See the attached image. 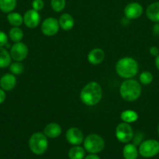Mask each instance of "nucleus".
Returning <instances> with one entry per match:
<instances>
[{
  "label": "nucleus",
  "mask_w": 159,
  "mask_h": 159,
  "mask_svg": "<svg viewBox=\"0 0 159 159\" xmlns=\"http://www.w3.org/2000/svg\"><path fill=\"white\" fill-rule=\"evenodd\" d=\"M80 97L83 103L85 105H96L102 97V89L101 85L96 82H89L81 90Z\"/></svg>",
  "instance_id": "obj_1"
},
{
  "label": "nucleus",
  "mask_w": 159,
  "mask_h": 159,
  "mask_svg": "<svg viewBox=\"0 0 159 159\" xmlns=\"http://www.w3.org/2000/svg\"><path fill=\"white\" fill-rule=\"evenodd\" d=\"M138 64L135 59L129 57L119 59L115 65L117 74L124 79H131L138 72Z\"/></svg>",
  "instance_id": "obj_2"
},
{
  "label": "nucleus",
  "mask_w": 159,
  "mask_h": 159,
  "mask_svg": "<svg viewBox=\"0 0 159 159\" xmlns=\"http://www.w3.org/2000/svg\"><path fill=\"white\" fill-rule=\"evenodd\" d=\"M141 94V86L137 81L134 79H126L120 86V95L126 101L136 100Z\"/></svg>",
  "instance_id": "obj_3"
},
{
  "label": "nucleus",
  "mask_w": 159,
  "mask_h": 159,
  "mask_svg": "<svg viewBox=\"0 0 159 159\" xmlns=\"http://www.w3.org/2000/svg\"><path fill=\"white\" fill-rule=\"evenodd\" d=\"M48 145V139L45 134L37 132L33 134L29 139V148L35 155H40L45 153Z\"/></svg>",
  "instance_id": "obj_4"
},
{
  "label": "nucleus",
  "mask_w": 159,
  "mask_h": 159,
  "mask_svg": "<svg viewBox=\"0 0 159 159\" xmlns=\"http://www.w3.org/2000/svg\"><path fill=\"white\" fill-rule=\"evenodd\" d=\"M84 147L89 153H99L104 148V141L100 135L91 134L84 140Z\"/></svg>",
  "instance_id": "obj_5"
},
{
  "label": "nucleus",
  "mask_w": 159,
  "mask_h": 159,
  "mask_svg": "<svg viewBox=\"0 0 159 159\" xmlns=\"http://www.w3.org/2000/svg\"><path fill=\"white\" fill-rule=\"evenodd\" d=\"M139 153L143 158H152L159 153V142L156 140L149 139L140 144Z\"/></svg>",
  "instance_id": "obj_6"
},
{
  "label": "nucleus",
  "mask_w": 159,
  "mask_h": 159,
  "mask_svg": "<svg viewBox=\"0 0 159 159\" xmlns=\"http://www.w3.org/2000/svg\"><path fill=\"white\" fill-rule=\"evenodd\" d=\"M115 136L121 143H128L132 139L133 130L128 123H121L115 130Z\"/></svg>",
  "instance_id": "obj_7"
},
{
  "label": "nucleus",
  "mask_w": 159,
  "mask_h": 159,
  "mask_svg": "<svg viewBox=\"0 0 159 159\" xmlns=\"http://www.w3.org/2000/svg\"><path fill=\"white\" fill-rule=\"evenodd\" d=\"M28 54V48L23 42H17L12 46L10 50V56L16 61L24 60Z\"/></svg>",
  "instance_id": "obj_8"
},
{
  "label": "nucleus",
  "mask_w": 159,
  "mask_h": 159,
  "mask_svg": "<svg viewBox=\"0 0 159 159\" xmlns=\"http://www.w3.org/2000/svg\"><path fill=\"white\" fill-rule=\"evenodd\" d=\"M59 23L56 19L48 17L45 19L41 25V31L45 35L53 36L59 31Z\"/></svg>",
  "instance_id": "obj_9"
},
{
  "label": "nucleus",
  "mask_w": 159,
  "mask_h": 159,
  "mask_svg": "<svg viewBox=\"0 0 159 159\" xmlns=\"http://www.w3.org/2000/svg\"><path fill=\"white\" fill-rule=\"evenodd\" d=\"M143 13V7L138 2H130L125 7L124 14L129 20H134L140 16Z\"/></svg>",
  "instance_id": "obj_10"
},
{
  "label": "nucleus",
  "mask_w": 159,
  "mask_h": 159,
  "mask_svg": "<svg viewBox=\"0 0 159 159\" xmlns=\"http://www.w3.org/2000/svg\"><path fill=\"white\" fill-rule=\"evenodd\" d=\"M41 17L38 11L34 9H29L23 16V23L27 27L35 28L40 23Z\"/></svg>",
  "instance_id": "obj_11"
},
{
  "label": "nucleus",
  "mask_w": 159,
  "mask_h": 159,
  "mask_svg": "<svg viewBox=\"0 0 159 159\" xmlns=\"http://www.w3.org/2000/svg\"><path fill=\"white\" fill-rule=\"evenodd\" d=\"M67 141L73 145H78L84 141V134L80 129L71 127L66 131L65 134Z\"/></svg>",
  "instance_id": "obj_12"
},
{
  "label": "nucleus",
  "mask_w": 159,
  "mask_h": 159,
  "mask_svg": "<svg viewBox=\"0 0 159 159\" xmlns=\"http://www.w3.org/2000/svg\"><path fill=\"white\" fill-rule=\"evenodd\" d=\"M146 15L151 21L159 23V2H154L147 6Z\"/></svg>",
  "instance_id": "obj_13"
},
{
  "label": "nucleus",
  "mask_w": 159,
  "mask_h": 159,
  "mask_svg": "<svg viewBox=\"0 0 159 159\" xmlns=\"http://www.w3.org/2000/svg\"><path fill=\"white\" fill-rule=\"evenodd\" d=\"M88 61L91 65H98L104 59V52L100 48H94L89 52L87 56Z\"/></svg>",
  "instance_id": "obj_14"
},
{
  "label": "nucleus",
  "mask_w": 159,
  "mask_h": 159,
  "mask_svg": "<svg viewBox=\"0 0 159 159\" xmlns=\"http://www.w3.org/2000/svg\"><path fill=\"white\" fill-rule=\"evenodd\" d=\"M17 79L13 74H6L0 79V86L3 90L9 91L15 87Z\"/></svg>",
  "instance_id": "obj_15"
},
{
  "label": "nucleus",
  "mask_w": 159,
  "mask_h": 159,
  "mask_svg": "<svg viewBox=\"0 0 159 159\" xmlns=\"http://www.w3.org/2000/svg\"><path fill=\"white\" fill-rule=\"evenodd\" d=\"M62 133L61 127L56 123H51L48 124L44 129V134L46 137L50 138H58Z\"/></svg>",
  "instance_id": "obj_16"
},
{
  "label": "nucleus",
  "mask_w": 159,
  "mask_h": 159,
  "mask_svg": "<svg viewBox=\"0 0 159 159\" xmlns=\"http://www.w3.org/2000/svg\"><path fill=\"white\" fill-rule=\"evenodd\" d=\"M59 26L64 30H70L74 26V19L70 14L64 13L59 17Z\"/></svg>",
  "instance_id": "obj_17"
},
{
  "label": "nucleus",
  "mask_w": 159,
  "mask_h": 159,
  "mask_svg": "<svg viewBox=\"0 0 159 159\" xmlns=\"http://www.w3.org/2000/svg\"><path fill=\"white\" fill-rule=\"evenodd\" d=\"M123 154L125 159H137L138 156V151L133 144H128L123 148Z\"/></svg>",
  "instance_id": "obj_18"
},
{
  "label": "nucleus",
  "mask_w": 159,
  "mask_h": 159,
  "mask_svg": "<svg viewBox=\"0 0 159 159\" xmlns=\"http://www.w3.org/2000/svg\"><path fill=\"white\" fill-rule=\"evenodd\" d=\"M11 63L10 54L7 50L0 47V68H4L9 66Z\"/></svg>",
  "instance_id": "obj_19"
},
{
  "label": "nucleus",
  "mask_w": 159,
  "mask_h": 159,
  "mask_svg": "<svg viewBox=\"0 0 159 159\" xmlns=\"http://www.w3.org/2000/svg\"><path fill=\"white\" fill-rule=\"evenodd\" d=\"M85 155V151L80 146H74L69 151V158L70 159H83Z\"/></svg>",
  "instance_id": "obj_20"
},
{
  "label": "nucleus",
  "mask_w": 159,
  "mask_h": 159,
  "mask_svg": "<svg viewBox=\"0 0 159 159\" xmlns=\"http://www.w3.org/2000/svg\"><path fill=\"white\" fill-rule=\"evenodd\" d=\"M17 6V0H0V9L3 12H11Z\"/></svg>",
  "instance_id": "obj_21"
},
{
  "label": "nucleus",
  "mask_w": 159,
  "mask_h": 159,
  "mask_svg": "<svg viewBox=\"0 0 159 159\" xmlns=\"http://www.w3.org/2000/svg\"><path fill=\"white\" fill-rule=\"evenodd\" d=\"M7 20L11 25L14 26H19L23 23V17L18 12H9Z\"/></svg>",
  "instance_id": "obj_22"
},
{
  "label": "nucleus",
  "mask_w": 159,
  "mask_h": 159,
  "mask_svg": "<svg viewBox=\"0 0 159 159\" xmlns=\"http://www.w3.org/2000/svg\"><path fill=\"white\" fill-rule=\"evenodd\" d=\"M138 118V115L132 110H126L121 113V119L125 123H132L136 121Z\"/></svg>",
  "instance_id": "obj_23"
},
{
  "label": "nucleus",
  "mask_w": 159,
  "mask_h": 159,
  "mask_svg": "<svg viewBox=\"0 0 159 159\" xmlns=\"http://www.w3.org/2000/svg\"><path fill=\"white\" fill-rule=\"evenodd\" d=\"M9 36L12 41L17 43V42H20L23 39V33L21 29L18 28L17 26H15L9 30Z\"/></svg>",
  "instance_id": "obj_24"
},
{
  "label": "nucleus",
  "mask_w": 159,
  "mask_h": 159,
  "mask_svg": "<svg viewBox=\"0 0 159 159\" xmlns=\"http://www.w3.org/2000/svg\"><path fill=\"white\" fill-rule=\"evenodd\" d=\"M51 6L55 12H61L65 6V0H51Z\"/></svg>",
  "instance_id": "obj_25"
},
{
  "label": "nucleus",
  "mask_w": 159,
  "mask_h": 159,
  "mask_svg": "<svg viewBox=\"0 0 159 159\" xmlns=\"http://www.w3.org/2000/svg\"><path fill=\"white\" fill-rule=\"evenodd\" d=\"M9 70L13 75H20L23 71V65L20 61H16L9 65Z\"/></svg>",
  "instance_id": "obj_26"
},
{
  "label": "nucleus",
  "mask_w": 159,
  "mask_h": 159,
  "mask_svg": "<svg viewBox=\"0 0 159 159\" xmlns=\"http://www.w3.org/2000/svg\"><path fill=\"white\" fill-rule=\"evenodd\" d=\"M152 81L153 75L150 71H143L140 75V82L143 85H149Z\"/></svg>",
  "instance_id": "obj_27"
},
{
  "label": "nucleus",
  "mask_w": 159,
  "mask_h": 159,
  "mask_svg": "<svg viewBox=\"0 0 159 159\" xmlns=\"http://www.w3.org/2000/svg\"><path fill=\"white\" fill-rule=\"evenodd\" d=\"M32 7L36 11L41 10L44 7L43 0H34L32 2Z\"/></svg>",
  "instance_id": "obj_28"
},
{
  "label": "nucleus",
  "mask_w": 159,
  "mask_h": 159,
  "mask_svg": "<svg viewBox=\"0 0 159 159\" xmlns=\"http://www.w3.org/2000/svg\"><path fill=\"white\" fill-rule=\"evenodd\" d=\"M132 140H133V144L134 145H138V144H141V141L143 140V135L140 133H137V134H135V136L132 137Z\"/></svg>",
  "instance_id": "obj_29"
},
{
  "label": "nucleus",
  "mask_w": 159,
  "mask_h": 159,
  "mask_svg": "<svg viewBox=\"0 0 159 159\" xmlns=\"http://www.w3.org/2000/svg\"><path fill=\"white\" fill-rule=\"evenodd\" d=\"M8 37L5 33L0 31V47H3L7 43Z\"/></svg>",
  "instance_id": "obj_30"
},
{
  "label": "nucleus",
  "mask_w": 159,
  "mask_h": 159,
  "mask_svg": "<svg viewBox=\"0 0 159 159\" xmlns=\"http://www.w3.org/2000/svg\"><path fill=\"white\" fill-rule=\"evenodd\" d=\"M149 51H150V54H151V55H152V56H155V57L157 55V54H159L158 48H157V47H156V46L151 47V48H150Z\"/></svg>",
  "instance_id": "obj_31"
},
{
  "label": "nucleus",
  "mask_w": 159,
  "mask_h": 159,
  "mask_svg": "<svg viewBox=\"0 0 159 159\" xmlns=\"http://www.w3.org/2000/svg\"><path fill=\"white\" fill-rule=\"evenodd\" d=\"M153 33L155 36L159 37V23H155L153 26Z\"/></svg>",
  "instance_id": "obj_32"
},
{
  "label": "nucleus",
  "mask_w": 159,
  "mask_h": 159,
  "mask_svg": "<svg viewBox=\"0 0 159 159\" xmlns=\"http://www.w3.org/2000/svg\"><path fill=\"white\" fill-rule=\"evenodd\" d=\"M5 99H6V93L3 91V89H0V104L4 102Z\"/></svg>",
  "instance_id": "obj_33"
},
{
  "label": "nucleus",
  "mask_w": 159,
  "mask_h": 159,
  "mask_svg": "<svg viewBox=\"0 0 159 159\" xmlns=\"http://www.w3.org/2000/svg\"><path fill=\"white\" fill-rule=\"evenodd\" d=\"M85 159H100L98 155H94V154H91V155H89L86 157Z\"/></svg>",
  "instance_id": "obj_34"
},
{
  "label": "nucleus",
  "mask_w": 159,
  "mask_h": 159,
  "mask_svg": "<svg viewBox=\"0 0 159 159\" xmlns=\"http://www.w3.org/2000/svg\"><path fill=\"white\" fill-rule=\"evenodd\" d=\"M155 66L156 68L159 71V54L155 57Z\"/></svg>",
  "instance_id": "obj_35"
},
{
  "label": "nucleus",
  "mask_w": 159,
  "mask_h": 159,
  "mask_svg": "<svg viewBox=\"0 0 159 159\" xmlns=\"http://www.w3.org/2000/svg\"><path fill=\"white\" fill-rule=\"evenodd\" d=\"M157 133H158V135H159V125H158V127H157Z\"/></svg>",
  "instance_id": "obj_36"
}]
</instances>
